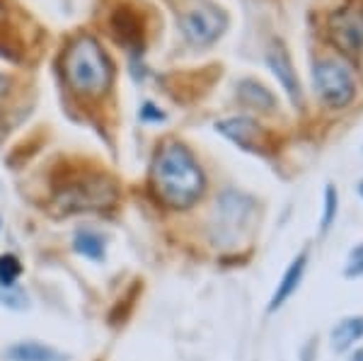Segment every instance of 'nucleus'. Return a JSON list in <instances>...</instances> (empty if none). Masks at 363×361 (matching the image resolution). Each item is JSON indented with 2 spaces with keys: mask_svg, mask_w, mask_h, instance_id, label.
<instances>
[{
  "mask_svg": "<svg viewBox=\"0 0 363 361\" xmlns=\"http://www.w3.org/2000/svg\"><path fill=\"white\" fill-rule=\"evenodd\" d=\"M153 189L172 209H189L203 194V172L182 143H165L153 160Z\"/></svg>",
  "mask_w": 363,
  "mask_h": 361,
  "instance_id": "obj_1",
  "label": "nucleus"
},
{
  "mask_svg": "<svg viewBox=\"0 0 363 361\" xmlns=\"http://www.w3.org/2000/svg\"><path fill=\"white\" fill-rule=\"evenodd\" d=\"M66 83L80 95H102L114 80V66L92 37H78L63 56Z\"/></svg>",
  "mask_w": 363,
  "mask_h": 361,
  "instance_id": "obj_2",
  "label": "nucleus"
},
{
  "mask_svg": "<svg viewBox=\"0 0 363 361\" xmlns=\"http://www.w3.org/2000/svg\"><path fill=\"white\" fill-rule=\"evenodd\" d=\"M116 201V187L102 174H85L66 184L56 196V204L63 209V213L75 211H95V209H107Z\"/></svg>",
  "mask_w": 363,
  "mask_h": 361,
  "instance_id": "obj_3",
  "label": "nucleus"
},
{
  "mask_svg": "<svg viewBox=\"0 0 363 361\" xmlns=\"http://www.w3.org/2000/svg\"><path fill=\"white\" fill-rule=\"evenodd\" d=\"M179 27L189 44L208 46L228 29V17L218 5L208 3V0H194L189 8L182 10Z\"/></svg>",
  "mask_w": 363,
  "mask_h": 361,
  "instance_id": "obj_4",
  "label": "nucleus"
},
{
  "mask_svg": "<svg viewBox=\"0 0 363 361\" xmlns=\"http://www.w3.org/2000/svg\"><path fill=\"white\" fill-rule=\"evenodd\" d=\"M313 85L318 90V97L327 107L342 109L354 100V78L349 68L342 66L335 58H320L313 66Z\"/></svg>",
  "mask_w": 363,
  "mask_h": 361,
  "instance_id": "obj_5",
  "label": "nucleus"
},
{
  "mask_svg": "<svg viewBox=\"0 0 363 361\" xmlns=\"http://www.w3.org/2000/svg\"><path fill=\"white\" fill-rule=\"evenodd\" d=\"M330 37L344 56L363 66V3H351L330 17Z\"/></svg>",
  "mask_w": 363,
  "mask_h": 361,
  "instance_id": "obj_6",
  "label": "nucleus"
},
{
  "mask_svg": "<svg viewBox=\"0 0 363 361\" xmlns=\"http://www.w3.org/2000/svg\"><path fill=\"white\" fill-rule=\"evenodd\" d=\"M216 129L245 150H262L264 148V131H262V126L257 124L255 119H247V116H235V119L218 121Z\"/></svg>",
  "mask_w": 363,
  "mask_h": 361,
  "instance_id": "obj_7",
  "label": "nucleus"
},
{
  "mask_svg": "<svg viewBox=\"0 0 363 361\" xmlns=\"http://www.w3.org/2000/svg\"><path fill=\"white\" fill-rule=\"evenodd\" d=\"M269 66H272L274 75L281 80V85H284V90L289 92V97L294 100L296 104H301V83H298L296 78V71H294V63H291L289 54H286V49L281 44H274L272 51H269L267 56Z\"/></svg>",
  "mask_w": 363,
  "mask_h": 361,
  "instance_id": "obj_8",
  "label": "nucleus"
},
{
  "mask_svg": "<svg viewBox=\"0 0 363 361\" xmlns=\"http://www.w3.org/2000/svg\"><path fill=\"white\" fill-rule=\"evenodd\" d=\"M306 262H308V255H298V257L291 262V267L286 270L284 279H281V284L277 287V291H274L272 296V304H269V311H277V308H281L286 304V299H289L291 294L298 289V284H301L303 279V272H306Z\"/></svg>",
  "mask_w": 363,
  "mask_h": 361,
  "instance_id": "obj_9",
  "label": "nucleus"
},
{
  "mask_svg": "<svg viewBox=\"0 0 363 361\" xmlns=\"http://www.w3.org/2000/svg\"><path fill=\"white\" fill-rule=\"evenodd\" d=\"M238 97L242 104L262 109V112H272V109L277 107V97H274L262 83H257V80H242V83L238 85Z\"/></svg>",
  "mask_w": 363,
  "mask_h": 361,
  "instance_id": "obj_10",
  "label": "nucleus"
},
{
  "mask_svg": "<svg viewBox=\"0 0 363 361\" xmlns=\"http://www.w3.org/2000/svg\"><path fill=\"white\" fill-rule=\"evenodd\" d=\"M8 357L13 361H63V354L39 342H20L8 349Z\"/></svg>",
  "mask_w": 363,
  "mask_h": 361,
  "instance_id": "obj_11",
  "label": "nucleus"
},
{
  "mask_svg": "<svg viewBox=\"0 0 363 361\" xmlns=\"http://www.w3.org/2000/svg\"><path fill=\"white\" fill-rule=\"evenodd\" d=\"M363 337V318H347L332 330V349L347 352V349Z\"/></svg>",
  "mask_w": 363,
  "mask_h": 361,
  "instance_id": "obj_12",
  "label": "nucleus"
},
{
  "mask_svg": "<svg viewBox=\"0 0 363 361\" xmlns=\"http://www.w3.org/2000/svg\"><path fill=\"white\" fill-rule=\"evenodd\" d=\"M75 252L83 255L87 260H102L104 257V243L102 238L97 235V233L92 231H78L75 233Z\"/></svg>",
  "mask_w": 363,
  "mask_h": 361,
  "instance_id": "obj_13",
  "label": "nucleus"
},
{
  "mask_svg": "<svg viewBox=\"0 0 363 361\" xmlns=\"http://www.w3.org/2000/svg\"><path fill=\"white\" fill-rule=\"evenodd\" d=\"M22 274V265L15 255H0V284L13 287Z\"/></svg>",
  "mask_w": 363,
  "mask_h": 361,
  "instance_id": "obj_14",
  "label": "nucleus"
},
{
  "mask_svg": "<svg viewBox=\"0 0 363 361\" xmlns=\"http://www.w3.org/2000/svg\"><path fill=\"white\" fill-rule=\"evenodd\" d=\"M335 213H337V189L327 187L325 189V216H322V231L330 228V223L335 221Z\"/></svg>",
  "mask_w": 363,
  "mask_h": 361,
  "instance_id": "obj_15",
  "label": "nucleus"
},
{
  "mask_svg": "<svg viewBox=\"0 0 363 361\" xmlns=\"http://www.w3.org/2000/svg\"><path fill=\"white\" fill-rule=\"evenodd\" d=\"M363 274V245L354 248L347 262V277H361Z\"/></svg>",
  "mask_w": 363,
  "mask_h": 361,
  "instance_id": "obj_16",
  "label": "nucleus"
},
{
  "mask_svg": "<svg viewBox=\"0 0 363 361\" xmlns=\"http://www.w3.org/2000/svg\"><path fill=\"white\" fill-rule=\"evenodd\" d=\"M162 119H165V114H162L155 104L145 102L143 107H140V121H162Z\"/></svg>",
  "mask_w": 363,
  "mask_h": 361,
  "instance_id": "obj_17",
  "label": "nucleus"
},
{
  "mask_svg": "<svg viewBox=\"0 0 363 361\" xmlns=\"http://www.w3.org/2000/svg\"><path fill=\"white\" fill-rule=\"evenodd\" d=\"M351 361H363V352H356L354 357H351Z\"/></svg>",
  "mask_w": 363,
  "mask_h": 361,
  "instance_id": "obj_18",
  "label": "nucleus"
},
{
  "mask_svg": "<svg viewBox=\"0 0 363 361\" xmlns=\"http://www.w3.org/2000/svg\"><path fill=\"white\" fill-rule=\"evenodd\" d=\"M3 90H5V78L0 75V95H3Z\"/></svg>",
  "mask_w": 363,
  "mask_h": 361,
  "instance_id": "obj_19",
  "label": "nucleus"
},
{
  "mask_svg": "<svg viewBox=\"0 0 363 361\" xmlns=\"http://www.w3.org/2000/svg\"><path fill=\"white\" fill-rule=\"evenodd\" d=\"M359 191H361V196H363V182L359 184Z\"/></svg>",
  "mask_w": 363,
  "mask_h": 361,
  "instance_id": "obj_20",
  "label": "nucleus"
},
{
  "mask_svg": "<svg viewBox=\"0 0 363 361\" xmlns=\"http://www.w3.org/2000/svg\"><path fill=\"white\" fill-rule=\"evenodd\" d=\"M0 20H3V8H0Z\"/></svg>",
  "mask_w": 363,
  "mask_h": 361,
  "instance_id": "obj_21",
  "label": "nucleus"
}]
</instances>
